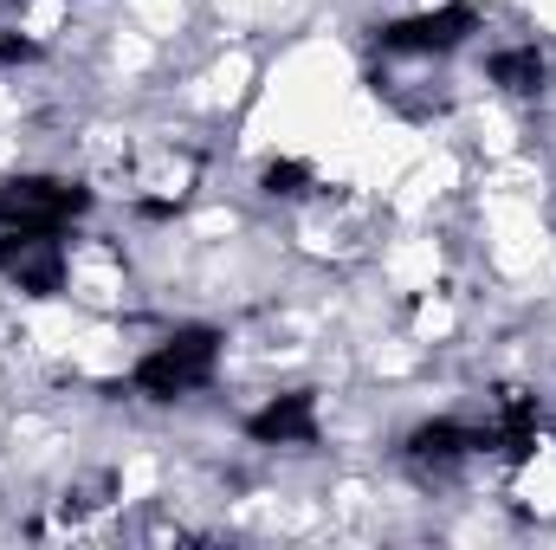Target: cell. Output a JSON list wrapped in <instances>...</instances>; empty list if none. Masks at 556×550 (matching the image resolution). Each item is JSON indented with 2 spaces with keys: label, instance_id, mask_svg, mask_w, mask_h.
Returning <instances> with one entry per match:
<instances>
[{
  "label": "cell",
  "instance_id": "6da1fadb",
  "mask_svg": "<svg viewBox=\"0 0 556 550\" xmlns=\"http://www.w3.org/2000/svg\"><path fill=\"white\" fill-rule=\"evenodd\" d=\"M85 208V188L46 182V175H13L0 182V227L7 234H59Z\"/></svg>",
  "mask_w": 556,
  "mask_h": 550
},
{
  "label": "cell",
  "instance_id": "5b68a950",
  "mask_svg": "<svg viewBox=\"0 0 556 550\" xmlns=\"http://www.w3.org/2000/svg\"><path fill=\"white\" fill-rule=\"evenodd\" d=\"M253 434H260V440H304V434H311V402H304V396H291L285 409L273 402V409L253 421Z\"/></svg>",
  "mask_w": 556,
  "mask_h": 550
},
{
  "label": "cell",
  "instance_id": "3957f363",
  "mask_svg": "<svg viewBox=\"0 0 556 550\" xmlns=\"http://www.w3.org/2000/svg\"><path fill=\"white\" fill-rule=\"evenodd\" d=\"M0 273L13 278L20 291H59V278H65L59 234H7L0 240Z\"/></svg>",
  "mask_w": 556,
  "mask_h": 550
},
{
  "label": "cell",
  "instance_id": "277c9868",
  "mask_svg": "<svg viewBox=\"0 0 556 550\" xmlns=\"http://www.w3.org/2000/svg\"><path fill=\"white\" fill-rule=\"evenodd\" d=\"M466 26H472V13H466V7H446V13H433V20H402V26H389L382 46H395V52H446V46L466 39Z\"/></svg>",
  "mask_w": 556,
  "mask_h": 550
},
{
  "label": "cell",
  "instance_id": "8992f818",
  "mask_svg": "<svg viewBox=\"0 0 556 550\" xmlns=\"http://www.w3.org/2000/svg\"><path fill=\"white\" fill-rule=\"evenodd\" d=\"M492 72L505 78V91H531L544 78V59L538 52H505V59H492Z\"/></svg>",
  "mask_w": 556,
  "mask_h": 550
},
{
  "label": "cell",
  "instance_id": "7a4b0ae2",
  "mask_svg": "<svg viewBox=\"0 0 556 550\" xmlns=\"http://www.w3.org/2000/svg\"><path fill=\"white\" fill-rule=\"evenodd\" d=\"M214 350H220L214 330H188V337L155 343L137 363V389H149V396H188V389H201L214 376Z\"/></svg>",
  "mask_w": 556,
  "mask_h": 550
}]
</instances>
